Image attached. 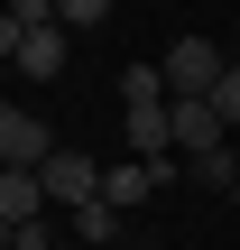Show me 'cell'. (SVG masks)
I'll list each match as a JSON object with an SVG mask.
<instances>
[{"label": "cell", "instance_id": "obj_1", "mask_svg": "<svg viewBox=\"0 0 240 250\" xmlns=\"http://www.w3.org/2000/svg\"><path fill=\"white\" fill-rule=\"evenodd\" d=\"M222 74H231V56H222L213 37H176V46H166V93H176V102H213Z\"/></svg>", "mask_w": 240, "mask_h": 250}, {"label": "cell", "instance_id": "obj_2", "mask_svg": "<svg viewBox=\"0 0 240 250\" xmlns=\"http://www.w3.org/2000/svg\"><path fill=\"white\" fill-rule=\"evenodd\" d=\"M37 176H46V195H55V213H83V204H102V167H92L83 148H55V158H46Z\"/></svg>", "mask_w": 240, "mask_h": 250}, {"label": "cell", "instance_id": "obj_3", "mask_svg": "<svg viewBox=\"0 0 240 250\" xmlns=\"http://www.w3.org/2000/svg\"><path fill=\"white\" fill-rule=\"evenodd\" d=\"M120 139H129V158H148L157 176L176 167V102H157V111H120Z\"/></svg>", "mask_w": 240, "mask_h": 250}, {"label": "cell", "instance_id": "obj_4", "mask_svg": "<svg viewBox=\"0 0 240 250\" xmlns=\"http://www.w3.org/2000/svg\"><path fill=\"white\" fill-rule=\"evenodd\" d=\"M46 158H55V130L9 102V111H0V167H46Z\"/></svg>", "mask_w": 240, "mask_h": 250}, {"label": "cell", "instance_id": "obj_5", "mask_svg": "<svg viewBox=\"0 0 240 250\" xmlns=\"http://www.w3.org/2000/svg\"><path fill=\"white\" fill-rule=\"evenodd\" d=\"M46 213H55L46 176H37V167H0V223L18 232V223H46Z\"/></svg>", "mask_w": 240, "mask_h": 250}, {"label": "cell", "instance_id": "obj_6", "mask_svg": "<svg viewBox=\"0 0 240 250\" xmlns=\"http://www.w3.org/2000/svg\"><path fill=\"white\" fill-rule=\"evenodd\" d=\"M9 46V65L18 74H65V56H74V37L65 28H28V37H0Z\"/></svg>", "mask_w": 240, "mask_h": 250}, {"label": "cell", "instance_id": "obj_7", "mask_svg": "<svg viewBox=\"0 0 240 250\" xmlns=\"http://www.w3.org/2000/svg\"><path fill=\"white\" fill-rule=\"evenodd\" d=\"M157 186H166V176H157L148 158H111V167H102V204H120V213H129V204H148Z\"/></svg>", "mask_w": 240, "mask_h": 250}, {"label": "cell", "instance_id": "obj_8", "mask_svg": "<svg viewBox=\"0 0 240 250\" xmlns=\"http://www.w3.org/2000/svg\"><path fill=\"white\" fill-rule=\"evenodd\" d=\"M176 148H185V158H203V148H231L222 111H213V102H176Z\"/></svg>", "mask_w": 240, "mask_h": 250}, {"label": "cell", "instance_id": "obj_9", "mask_svg": "<svg viewBox=\"0 0 240 250\" xmlns=\"http://www.w3.org/2000/svg\"><path fill=\"white\" fill-rule=\"evenodd\" d=\"M157 102H176L166 93V65H129L120 74V111H157Z\"/></svg>", "mask_w": 240, "mask_h": 250}, {"label": "cell", "instance_id": "obj_10", "mask_svg": "<svg viewBox=\"0 0 240 250\" xmlns=\"http://www.w3.org/2000/svg\"><path fill=\"white\" fill-rule=\"evenodd\" d=\"M65 232H74L83 250H102L111 232H120V204H83V213H65Z\"/></svg>", "mask_w": 240, "mask_h": 250}, {"label": "cell", "instance_id": "obj_11", "mask_svg": "<svg viewBox=\"0 0 240 250\" xmlns=\"http://www.w3.org/2000/svg\"><path fill=\"white\" fill-rule=\"evenodd\" d=\"M185 176H194V186H222V195H231V186H240V158H231V148H203V158H185Z\"/></svg>", "mask_w": 240, "mask_h": 250}, {"label": "cell", "instance_id": "obj_12", "mask_svg": "<svg viewBox=\"0 0 240 250\" xmlns=\"http://www.w3.org/2000/svg\"><path fill=\"white\" fill-rule=\"evenodd\" d=\"M28 28H65V19H55V0H9L0 37H28Z\"/></svg>", "mask_w": 240, "mask_h": 250}, {"label": "cell", "instance_id": "obj_13", "mask_svg": "<svg viewBox=\"0 0 240 250\" xmlns=\"http://www.w3.org/2000/svg\"><path fill=\"white\" fill-rule=\"evenodd\" d=\"M55 19H65V37H83V28L111 19V0H55Z\"/></svg>", "mask_w": 240, "mask_h": 250}, {"label": "cell", "instance_id": "obj_14", "mask_svg": "<svg viewBox=\"0 0 240 250\" xmlns=\"http://www.w3.org/2000/svg\"><path fill=\"white\" fill-rule=\"evenodd\" d=\"M213 111H222V130H231V139H240V65H231V74H222V93H213Z\"/></svg>", "mask_w": 240, "mask_h": 250}, {"label": "cell", "instance_id": "obj_15", "mask_svg": "<svg viewBox=\"0 0 240 250\" xmlns=\"http://www.w3.org/2000/svg\"><path fill=\"white\" fill-rule=\"evenodd\" d=\"M55 250H83V241H55Z\"/></svg>", "mask_w": 240, "mask_h": 250}, {"label": "cell", "instance_id": "obj_16", "mask_svg": "<svg viewBox=\"0 0 240 250\" xmlns=\"http://www.w3.org/2000/svg\"><path fill=\"white\" fill-rule=\"evenodd\" d=\"M231 204H240V186H231Z\"/></svg>", "mask_w": 240, "mask_h": 250}, {"label": "cell", "instance_id": "obj_17", "mask_svg": "<svg viewBox=\"0 0 240 250\" xmlns=\"http://www.w3.org/2000/svg\"><path fill=\"white\" fill-rule=\"evenodd\" d=\"M231 158H240V139H231Z\"/></svg>", "mask_w": 240, "mask_h": 250}]
</instances>
